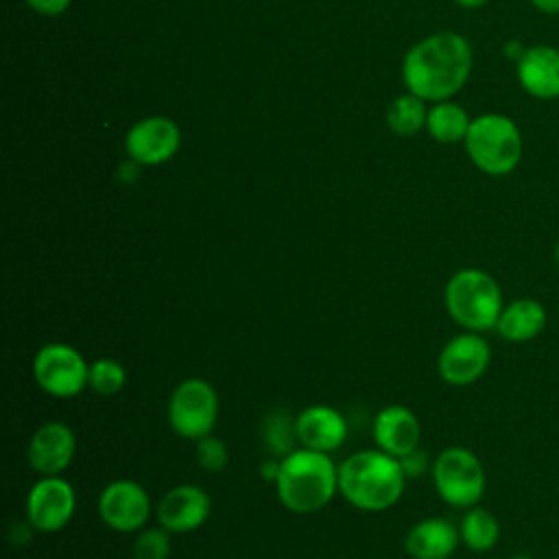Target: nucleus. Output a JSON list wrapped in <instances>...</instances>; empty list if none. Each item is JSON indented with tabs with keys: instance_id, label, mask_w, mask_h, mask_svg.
Instances as JSON below:
<instances>
[{
	"instance_id": "f257e3e1",
	"label": "nucleus",
	"mask_w": 559,
	"mask_h": 559,
	"mask_svg": "<svg viewBox=\"0 0 559 559\" xmlns=\"http://www.w3.org/2000/svg\"><path fill=\"white\" fill-rule=\"evenodd\" d=\"M474 52L469 41L454 33L441 31L415 44L402 63V76L411 94L421 100H450L463 90L472 74Z\"/></svg>"
},
{
	"instance_id": "f03ea898",
	"label": "nucleus",
	"mask_w": 559,
	"mask_h": 559,
	"mask_svg": "<svg viewBox=\"0 0 559 559\" xmlns=\"http://www.w3.org/2000/svg\"><path fill=\"white\" fill-rule=\"evenodd\" d=\"M400 459L373 450H358L338 463V491L360 511H384L393 507L406 487Z\"/></svg>"
},
{
	"instance_id": "7ed1b4c3",
	"label": "nucleus",
	"mask_w": 559,
	"mask_h": 559,
	"mask_svg": "<svg viewBox=\"0 0 559 559\" xmlns=\"http://www.w3.org/2000/svg\"><path fill=\"white\" fill-rule=\"evenodd\" d=\"M275 491L288 511L314 513L338 491V465L325 452L297 448L282 459Z\"/></svg>"
},
{
	"instance_id": "20e7f679",
	"label": "nucleus",
	"mask_w": 559,
	"mask_h": 559,
	"mask_svg": "<svg viewBox=\"0 0 559 559\" xmlns=\"http://www.w3.org/2000/svg\"><path fill=\"white\" fill-rule=\"evenodd\" d=\"M443 304L450 319L469 332L493 330L504 299L496 277L483 269H459L443 288Z\"/></svg>"
},
{
	"instance_id": "39448f33",
	"label": "nucleus",
	"mask_w": 559,
	"mask_h": 559,
	"mask_svg": "<svg viewBox=\"0 0 559 559\" xmlns=\"http://www.w3.org/2000/svg\"><path fill=\"white\" fill-rule=\"evenodd\" d=\"M463 144L472 164L489 177L511 175L524 155L522 131L515 120L493 111L472 118Z\"/></svg>"
},
{
	"instance_id": "423d86ee",
	"label": "nucleus",
	"mask_w": 559,
	"mask_h": 559,
	"mask_svg": "<svg viewBox=\"0 0 559 559\" xmlns=\"http://www.w3.org/2000/svg\"><path fill=\"white\" fill-rule=\"evenodd\" d=\"M430 472L439 498L450 507L469 509L485 496L487 474L480 459L469 448H443L432 461Z\"/></svg>"
},
{
	"instance_id": "0eeeda50",
	"label": "nucleus",
	"mask_w": 559,
	"mask_h": 559,
	"mask_svg": "<svg viewBox=\"0 0 559 559\" xmlns=\"http://www.w3.org/2000/svg\"><path fill=\"white\" fill-rule=\"evenodd\" d=\"M218 393L207 380L186 378L168 397V424L179 437L197 441L212 435L218 419Z\"/></svg>"
},
{
	"instance_id": "6e6552de",
	"label": "nucleus",
	"mask_w": 559,
	"mask_h": 559,
	"mask_svg": "<svg viewBox=\"0 0 559 559\" xmlns=\"http://www.w3.org/2000/svg\"><path fill=\"white\" fill-rule=\"evenodd\" d=\"M33 378L52 397H76L90 386V362L68 343H46L33 358Z\"/></svg>"
},
{
	"instance_id": "1a4fd4ad",
	"label": "nucleus",
	"mask_w": 559,
	"mask_h": 559,
	"mask_svg": "<svg viewBox=\"0 0 559 559\" xmlns=\"http://www.w3.org/2000/svg\"><path fill=\"white\" fill-rule=\"evenodd\" d=\"M491 362V347L480 332L463 330L452 336L439 352L437 371L452 386L474 384L485 376Z\"/></svg>"
},
{
	"instance_id": "9d476101",
	"label": "nucleus",
	"mask_w": 559,
	"mask_h": 559,
	"mask_svg": "<svg viewBox=\"0 0 559 559\" xmlns=\"http://www.w3.org/2000/svg\"><path fill=\"white\" fill-rule=\"evenodd\" d=\"M74 487L61 476H41L26 496V520L33 531L57 533L74 515Z\"/></svg>"
},
{
	"instance_id": "9b49d317",
	"label": "nucleus",
	"mask_w": 559,
	"mask_h": 559,
	"mask_svg": "<svg viewBox=\"0 0 559 559\" xmlns=\"http://www.w3.org/2000/svg\"><path fill=\"white\" fill-rule=\"evenodd\" d=\"M98 518L118 533L140 531L151 515V498L146 489L131 480L118 478L105 485L96 502Z\"/></svg>"
},
{
	"instance_id": "f8f14e48",
	"label": "nucleus",
	"mask_w": 559,
	"mask_h": 559,
	"mask_svg": "<svg viewBox=\"0 0 559 559\" xmlns=\"http://www.w3.org/2000/svg\"><path fill=\"white\" fill-rule=\"evenodd\" d=\"M181 142L179 127L164 116H151L135 122L124 140L127 153L135 164L157 166L168 162Z\"/></svg>"
},
{
	"instance_id": "ddd939ff",
	"label": "nucleus",
	"mask_w": 559,
	"mask_h": 559,
	"mask_svg": "<svg viewBox=\"0 0 559 559\" xmlns=\"http://www.w3.org/2000/svg\"><path fill=\"white\" fill-rule=\"evenodd\" d=\"M212 511V500L199 485H175L157 502V522L168 533L181 535L197 531Z\"/></svg>"
},
{
	"instance_id": "4468645a",
	"label": "nucleus",
	"mask_w": 559,
	"mask_h": 559,
	"mask_svg": "<svg viewBox=\"0 0 559 559\" xmlns=\"http://www.w3.org/2000/svg\"><path fill=\"white\" fill-rule=\"evenodd\" d=\"M76 452V437L63 421L41 424L28 439L26 456L41 476H59L72 463Z\"/></svg>"
},
{
	"instance_id": "2eb2a0df",
	"label": "nucleus",
	"mask_w": 559,
	"mask_h": 559,
	"mask_svg": "<svg viewBox=\"0 0 559 559\" xmlns=\"http://www.w3.org/2000/svg\"><path fill=\"white\" fill-rule=\"evenodd\" d=\"M520 87L537 100L559 98V48L550 44L526 46L515 63Z\"/></svg>"
},
{
	"instance_id": "dca6fc26",
	"label": "nucleus",
	"mask_w": 559,
	"mask_h": 559,
	"mask_svg": "<svg viewBox=\"0 0 559 559\" xmlns=\"http://www.w3.org/2000/svg\"><path fill=\"white\" fill-rule=\"evenodd\" d=\"M295 430L301 448L325 454L338 450L349 432L345 417L328 404H312L299 411L295 417Z\"/></svg>"
},
{
	"instance_id": "f3484780",
	"label": "nucleus",
	"mask_w": 559,
	"mask_h": 559,
	"mask_svg": "<svg viewBox=\"0 0 559 559\" xmlns=\"http://www.w3.org/2000/svg\"><path fill=\"white\" fill-rule=\"evenodd\" d=\"M421 439V424L419 417L402 404H389L378 411L373 417V441L376 445L400 459L406 452L419 448Z\"/></svg>"
},
{
	"instance_id": "a211bd4d",
	"label": "nucleus",
	"mask_w": 559,
	"mask_h": 559,
	"mask_svg": "<svg viewBox=\"0 0 559 559\" xmlns=\"http://www.w3.org/2000/svg\"><path fill=\"white\" fill-rule=\"evenodd\" d=\"M459 542V526L450 520L424 518L408 528L404 548L413 559H450Z\"/></svg>"
},
{
	"instance_id": "6ab92c4d",
	"label": "nucleus",
	"mask_w": 559,
	"mask_h": 559,
	"mask_svg": "<svg viewBox=\"0 0 559 559\" xmlns=\"http://www.w3.org/2000/svg\"><path fill=\"white\" fill-rule=\"evenodd\" d=\"M548 312L542 301L533 297H518L502 306L496 323V332L507 343H528L544 332Z\"/></svg>"
},
{
	"instance_id": "aec40b11",
	"label": "nucleus",
	"mask_w": 559,
	"mask_h": 559,
	"mask_svg": "<svg viewBox=\"0 0 559 559\" xmlns=\"http://www.w3.org/2000/svg\"><path fill=\"white\" fill-rule=\"evenodd\" d=\"M472 124L469 114L452 103V100H439L428 109L426 116V129L428 133L441 142V144H454V142H463L467 135V129Z\"/></svg>"
},
{
	"instance_id": "412c9836",
	"label": "nucleus",
	"mask_w": 559,
	"mask_h": 559,
	"mask_svg": "<svg viewBox=\"0 0 559 559\" xmlns=\"http://www.w3.org/2000/svg\"><path fill=\"white\" fill-rule=\"evenodd\" d=\"M459 535H461V542L472 552H487L500 539V522L489 509L474 504L465 509L459 522Z\"/></svg>"
},
{
	"instance_id": "4be33fe9",
	"label": "nucleus",
	"mask_w": 559,
	"mask_h": 559,
	"mask_svg": "<svg viewBox=\"0 0 559 559\" xmlns=\"http://www.w3.org/2000/svg\"><path fill=\"white\" fill-rule=\"evenodd\" d=\"M262 439L273 456L284 459L286 454L297 450L295 443H299L295 419L286 411H271L262 421Z\"/></svg>"
},
{
	"instance_id": "5701e85b",
	"label": "nucleus",
	"mask_w": 559,
	"mask_h": 559,
	"mask_svg": "<svg viewBox=\"0 0 559 559\" xmlns=\"http://www.w3.org/2000/svg\"><path fill=\"white\" fill-rule=\"evenodd\" d=\"M426 116H428V111L424 107V100L408 92L404 96H397L391 103V107L386 111V122L393 133L413 135L421 127H426Z\"/></svg>"
},
{
	"instance_id": "b1692460",
	"label": "nucleus",
	"mask_w": 559,
	"mask_h": 559,
	"mask_svg": "<svg viewBox=\"0 0 559 559\" xmlns=\"http://www.w3.org/2000/svg\"><path fill=\"white\" fill-rule=\"evenodd\" d=\"M127 384V369L114 358H96L90 362V389L98 395H116Z\"/></svg>"
},
{
	"instance_id": "393cba45",
	"label": "nucleus",
	"mask_w": 559,
	"mask_h": 559,
	"mask_svg": "<svg viewBox=\"0 0 559 559\" xmlns=\"http://www.w3.org/2000/svg\"><path fill=\"white\" fill-rule=\"evenodd\" d=\"M170 535L164 526L140 531L133 542V559H168Z\"/></svg>"
},
{
	"instance_id": "a878e982",
	"label": "nucleus",
	"mask_w": 559,
	"mask_h": 559,
	"mask_svg": "<svg viewBox=\"0 0 559 559\" xmlns=\"http://www.w3.org/2000/svg\"><path fill=\"white\" fill-rule=\"evenodd\" d=\"M194 459H197L199 467L205 472H223L229 461V450L223 439H218L214 435H205V437L197 439Z\"/></svg>"
},
{
	"instance_id": "bb28decb",
	"label": "nucleus",
	"mask_w": 559,
	"mask_h": 559,
	"mask_svg": "<svg viewBox=\"0 0 559 559\" xmlns=\"http://www.w3.org/2000/svg\"><path fill=\"white\" fill-rule=\"evenodd\" d=\"M400 465H402V472L406 478H417V476L426 474L428 469H432V461H430L428 452L421 448H415V450L406 452L404 456H400Z\"/></svg>"
},
{
	"instance_id": "cd10ccee",
	"label": "nucleus",
	"mask_w": 559,
	"mask_h": 559,
	"mask_svg": "<svg viewBox=\"0 0 559 559\" xmlns=\"http://www.w3.org/2000/svg\"><path fill=\"white\" fill-rule=\"evenodd\" d=\"M26 4L41 15H59L70 7V0H26Z\"/></svg>"
},
{
	"instance_id": "c85d7f7f",
	"label": "nucleus",
	"mask_w": 559,
	"mask_h": 559,
	"mask_svg": "<svg viewBox=\"0 0 559 559\" xmlns=\"http://www.w3.org/2000/svg\"><path fill=\"white\" fill-rule=\"evenodd\" d=\"M280 463H282V459H266V461H262V463H260V476H262L264 480L275 483V478H277V474H280Z\"/></svg>"
},
{
	"instance_id": "c756f323",
	"label": "nucleus",
	"mask_w": 559,
	"mask_h": 559,
	"mask_svg": "<svg viewBox=\"0 0 559 559\" xmlns=\"http://www.w3.org/2000/svg\"><path fill=\"white\" fill-rule=\"evenodd\" d=\"M524 50H526V46H524L522 41H518V39H509V41L504 44V57H507L509 61H513V63L520 61V57L524 55Z\"/></svg>"
},
{
	"instance_id": "7c9ffc66",
	"label": "nucleus",
	"mask_w": 559,
	"mask_h": 559,
	"mask_svg": "<svg viewBox=\"0 0 559 559\" xmlns=\"http://www.w3.org/2000/svg\"><path fill=\"white\" fill-rule=\"evenodd\" d=\"M539 13L559 15V0H528Z\"/></svg>"
},
{
	"instance_id": "2f4dec72",
	"label": "nucleus",
	"mask_w": 559,
	"mask_h": 559,
	"mask_svg": "<svg viewBox=\"0 0 559 559\" xmlns=\"http://www.w3.org/2000/svg\"><path fill=\"white\" fill-rule=\"evenodd\" d=\"M454 2L465 9H478V7H485L489 0H454Z\"/></svg>"
},
{
	"instance_id": "473e14b6",
	"label": "nucleus",
	"mask_w": 559,
	"mask_h": 559,
	"mask_svg": "<svg viewBox=\"0 0 559 559\" xmlns=\"http://www.w3.org/2000/svg\"><path fill=\"white\" fill-rule=\"evenodd\" d=\"M552 258H555V264H557V269H559V238H557V242H555V247H552Z\"/></svg>"
},
{
	"instance_id": "72a5a7b5",
	"label": "nucleus",
	"mask_w": 559,
	"mask_h": 559,
	"mask_svg": "<svg viewBox=\"0 0 559 559\" xmlns=\"http://www.w3.org/2000/svg\"><path fill=\"white\" fill-rule=\"evenodd\" d=\"M509 559H535V557H531V555H524V552H520V555H511Z\"/></svg>"
},
{
	"instance_id": "f704fd0d",
	"label": "nucleus",
	"mask_w": 559,
	"mask_h": 559,
	"mask_svg": "<svg viewBox=\"0 0 559 559\" xmlns=\"http://www.w3.org/2000/svg\"><path fill=\"white\" fill-rule=\"evenodd\" d=\"M550 559H559V557H550Z\"/></svg>"
}]
</instances>
